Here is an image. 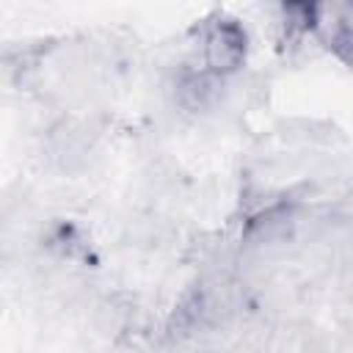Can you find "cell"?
I'll use <instances>...</instances> for the list:
<instances>
[{"mask_svg": "<svg viewBox=\"0 0 353 353\" xmlns=\"http://www.w3.org/2000/svg\"><path fill=\"white\" fill-rule=\"evenodd\" d=\"M91 152H94V135L88 132V127L83 121L61 119L55 127H50V132H47V154L61 171L72 174V171L85 168Z\"/></svg>", "mask_w": 353, "mask_h": 353, "instance_id": "1", "label": "cell"}, {"mask_svg": "<svg viewBox=\"0 0 353 353\" xmlns=\"http://www.w3.org/2000/svg\"><path fill=\"white\" fill-rule=\"evenodd\" d=\"M204 58L210 72L229 74L234 72L245 58V33L234 22H218L204 39Z\"/></svg>", "mask_w": 353, "mask_h": 353, "instance_id": "2", "label": "cell"}, {"mask_svg": "<svg viewBox=\"0 0 353 353\" xmlns=\"http://www.w3.org/2000/svg\"><path fill=\"white\" fill-rule=\"evenodd\" d=\"M223 80L210 69H190L176 77V102L190 113H204L221 99Z\"/></svg>", "mask_w": 353, "mask_h": 353, "instance_id": "3", "label": "cell"}]
</instances>
